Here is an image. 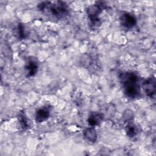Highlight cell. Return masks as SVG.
<instances>
[{
	"label": "cell",
	"mask_w": 156,
	"mask_h": 156,
	"mask_svg": "<svg viewBox=\"0 0 156 156\" xmlns=\"http://www.w3.org/2000/svg\"><path fill=\"white\" fill-rule=\"evenodd\" d=\"M120 82L126 96L131 99L138 98L140 95V79L133 72H122L119 76Z\"/></svg>",
	"instance_id": "cell-1"
},
{
	"label": "cell",
	"mask_w": 156,
	"mask_h": 156,
	"mask_svg": "<svg viewBox=\"0 0 156 156\" xmlns=\"http://www.w3.org/2000/svg\"><path fill=\"white\" fill-rule=\"evenodd\" d=\"M37 7L39 11L46 15H49L58 20L65 18L69 12L67 4L61 1L54 2L43 1L39 3Z\"/></svg>",
	"instance_id": "cell-2"
},
{
	"label": "cell",
	"mask_w": 156,
	"mask_h": 156,
	"mask_svg": "<svg viewBox=\"0 0 156 156\" xmlns=\"http://www.w3.org/2000/svg\"><path fill=\"white\" fill-rule=\"evenodd\" d=\"M104 5L102 3H99L91 5L87 8V13L89 19L90 27L92 30L98 29L101 24L99 18V15L104 9Z\"/></svg>",
	"instance_id": "cell-3"
},
{
	"label": "cell",
	"mask_w": 156,
	"mask_h": 156,
	"mask_svg": "<svg viewBox=\"0 0 156 156\" xmlns=\"http://www.w3.org/2000/svg\"><path fill=\"white\" fill-rule=\"evenodd\" d=\"M119 21L121 25L127 29L133 28L137 23L136 17L132 13L128 12H123L119 16Z\"/></svg>",
	"instance_id": "cell-4"
},
{
	"label": "cell",
	"mask_w": 156,
	"mask_h": 156,
	"mask_svg": "<svg viewBox=\"0 0 156 156\" xmlns=\"http://www.w3.org/2000/svg\"><path fill=\"white\" fill-rule=\"evenodd\" d=\"M143 88L149 98H154L156 91V81L154 76L148 77L143 82Z\"/></svg>",
	"instance_id": "cell-5"
},
{
	"label": "cell",
	"mask_w": 156,
	"mask_h": 156,
	"mask_svg": "<svg viewBox=\"0 0 156 156\" xmlns=\"http://www.w3.org/2000/svg\"><path fill=\"white\" fill-rule=\"evenodd\" d=\"M51 107L48 106H44L38 108L35 115V119L37 122H43L46 121L50 116Z\"/></svg>",
	"instance_id": "cell-6"
},
{
	"label": "cell",
	"mask_w": 156,
	"mask_h": 156,
	"mask_svg": "<svg viewBox=\"0 0 156 156\" xmlns=\"http://www.w3.org/2000/svg\"><path fill=\"white\" fill-rule=\"evenodd\" d=\"M104 118V116L102 113L93 112L89 115L87 121L89 125L93 127L99 125L102 122Z\"/></svg>",
	"instance_id": "cell-7"
},
{
	"label": "cell",
	"mask_w": 156,
	"mask_h": 156,
	"mask_svg": "<svg viewBox=\"0 0 156 156\" xmlns=\"http://www.w3.org/2000/svg\"><path fill=\"white\" fill-rule=\"evenodd\" d=\"M25 69L27 71V77H32L35 76L38 69L37 62L34 58H29L25 65Z\"/></svg>",
	"instance_id": "cell-8"
},
{
	"label": "cell",
	"mask_w": 156,
	"mask_h": 156,
	"mask_svg": "<svg viewBox=\"0 0 156 156\" xmlns=\"http://www.w3.org/2000/svg\"><path fill=\"white\" fill-rule=\"evenodd\" d=\"M83 136L87 141L90 143H94L98 137L97 133L95 129L93 127H89L84 130L83 131Z\"/></svg>",
	"instance_id": "cell-9"
},
{
	"label": "cell",
	"mask_w": 156,
	"mask_h": 156,
	"mask_svg": "<svg viewBox=\"0 0 156 156\" xmlns=\"http://www.w3.org/2000/svg\"><path fill=\"white\" fill-rule=\"evenodd\" d=\"M138 130L136 126L132 123L128 124L126 127V134L130 138H133L138 133Z\"/></svg>",
	"instance_id": "cell-10"
},
{
	"label": "cell",
	"mask_w": 156,
	"mask_h": 156,
	"mask_svg": "<svg viewBox=\"0 0 156 156\" xmlns=\"http://www.w3.org/2000/svg\"><path fill=\"white\" fill-rule=\"evenodd\" d=\"M16 35L17 37L20 40H23L26 38V36H27L26 30L25 29L24 26L23 24L19 23L18 24V26L16 27Z\"/></svg>",
	"instance_id": "cell-11"
},
{
	"label": "cell",
	"mask_w": 156,
	"mask_h": 156,
	"mask_svg": "<svg viewBox=\"0 0 156 156\" xmlns=\"http://www.w3.org/2000/svg\"><path fill=\"white\" fill-rule=\"evenodd\" d=\"M18 121L19 122L21 126V127L26 130L28 127V122L26 118V116H25V114L24 113H20L18 116Z\"/></svg>",
	"instance_id": "cell-12"
},
{
	"label": "cell",
	"mask_w": 156,
	"mask_h": 156,
	"mask_svg": "<svg viewBox=\"0 0 156 156\" xmlns=\"http://www.w3.org/2000/svg\"><path fill=\"white\" fill-rule=\"evenodd\" d=\"M133 117V112L130 110H126L123 114V118L126 121H131Z\"/></svg>",
	"instance_id": "cell-13"
}]
</instances>
